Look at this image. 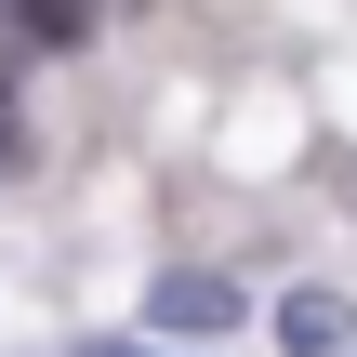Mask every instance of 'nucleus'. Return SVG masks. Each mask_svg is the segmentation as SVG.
<instances>
[{"label": "nucleus", "mask_w": 357, "mask_h": 357, "mask_svg": "<svg viewBox=\"0 0 357 357\" xmlns=\"http://www.w3.org/2000/svg\"><path fill=\"white\" fill-rule=\"evenodd\" d=\"M0 13H13L40 53H79V40H93V0H0Z\"/></svg>", "instance_id": "nucleus-3"}, {"label": "nucleus", "mask_w": 357, "mask_h": 357, "mask_svg": "<svg viewBox=\"0 0 357 357\" xmlns=\"http://www.w3.org/2000/svg\"><path fill=\"white\" fill-rule=\"evenodd\" d=\"M344 331H357V305H344V291H291V305H278V344H291V357H331Z\"/></svg>", "instance_id": "nucleus-2"}, {"label": "nucleus", "mask_w": 357, "mask_h": 357, "mask_svg": "<svg viewBox=\"0 0 357 357\" xmlns=\"http://www.w3.org/2000/svg\"><path fill=\"white\" fill-rule=\"evenodd\" d=\"M79 357H159V344H79Z\"/></svg>", "instance_id": "nucleus-5"}, {"label": "nucleus", "mask_w": 357, "mask_h": 357, "mask_svg": "<svg viewBox=\"0 0 357 357\" xmlns=\"http://www.w3.org/2000/svg\"><path fill=\"white\" fill-rule=\"evenodd\" d=\"M26 159H40V146H26V106H13V79H0V185H13Z\"/></svg>", "instance_id": "nucleus-4"}, {"label": "nucleus", "mask_w": 357, "mask_h": 357, "mask_svg": "<svg viewBox=\"0 0 357 357\" xmlns=\"http://www.w3.org/2000/svg\"><path fill=\"white\" fill-rule=\"evenodd\" d=\"M146 318H159V331H199V344H212V331H238V278H212V265H172V278L146 291Z\"/></svg>", "instance_id": "nucleus-1"}]
</instances>
